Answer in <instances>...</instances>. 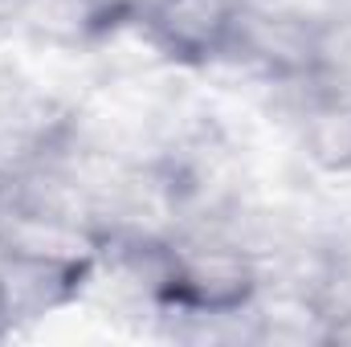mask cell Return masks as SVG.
<instances>
[{"label": "cell", "instance_id": "1", "mask_svg": "<svg viewBox=\"0 0 351 347\" xmlns=\"http://www.w3.org/2000/svg\"><path fill=\"white\" fill-rule=\"evenodd\" d=\"M241 0H156L152 29L156 37L184 58L221 53L237 29Z\"/></svg>", "mask_w": 351, "mask_h": 347}]
</instances>
